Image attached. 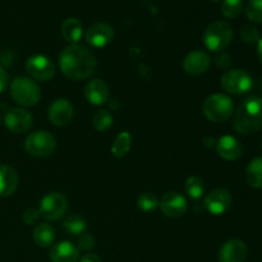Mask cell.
<instances>
[{"label":"cell","mask_w":262,"mask_h":262,"mask_svg":"<svg viewBox=\"0 0 262 262\" xmlns=\"http://www.w3.org/2000/svg\"><path fill=\"white\" fill-rule=\"evenodd\" d=\"M92 124L99 132H106L113 125V115L107 110H99L92 117Z\"/></svg>","instance_id":"obj_27"},{"label":"cell","mask_w":262,"mask_h":262,"mask_svg":"<svg viewBox=\"0 0 262 262\" xmlns=\"http://www.w3.org/2000/svg\"><path fill=\"white\" fill-rule=\"evenodd\" d=\"M184 189H186V193L192 200H199L204 194V182L199 177H189L186 181V184H184Z\"/></svg>","instance_id":"obj_26"},{"label":"cell","mask_w":262,"mask_h":262,"mask_svg":"<svg viewBox=\"0 0 262 262\" xmlns=\"http://www.w3.org/2000/svg\"><path fill=\"white\" fill-rule=\"evenodd\" d=\"M205 117L214 123L227 122L234 112V104L227 95L215 94L207 97L202 104Z\"/></svg>","instance_id":"obj_4"},{"label":"cell","mask_w":262,"mask_h":262,"mask_svg":"<svg viewBox=\"0 0 262 262\" xmlns=\"http://www.w3.org/2000/svg\"><path fill=\"white\" fill-rule=\"evenodd\" d=\"M0 124H2V115H0Z\"/></svg>","instance_id":"obj_38"},{"label":"cell","mask_w":262,"mask_h":262,"mask_svg":"<svg viewBox=\"0 0 262 262\" xmlns=\"http://www.w3.org/2000/svg\"><path fill=\"white\" fill-rule=\"evenodd\" d=\"M211 2H220V0H211Z\"/></svg>","instance_id":"obj_39"},{"label":"cell","mask_w":262,"mask_h":262,"mask_svg":"<svg viewBox=\"0 0 262 262\" xmlns=\"http://www.w3.org/2000/svg\"><path fill=\"white\" fill-rule=\"evenodd\" d=\"M222 87L233 95H243L253 86V79L245 69H232L225 72L220 79Z\"/></svg>","instance_id":"obj_7"},{"label":"cell","mask_w":262,"mask_h":262,"mask_svg":"<svg viewBox=\"0 0 262 262\" xmlns=\"http://www.w3.org/2000/svg\"><path fill=\"white\" fill-rule=\"evenodd\" d=\"M257 55L260 61L262 63V37H260V40L257 41Z\"/></svg>","instance_id":"obj_37"},{"label":"cell","mask_w":262,"mask_h":262,"mask_svg":"<svg viewBox=\"0 0 262 262\" xmlns=\"http://www.w3.org/2000/svg\"><path fill=\"white\" fill-rule=\"evenodd\" d=\"M248 256V248L239 239H230L222 246L219 252L220 262H245Z\"/></svg>","instance_id":"obj_16"},{"label":"cell","mask_w":262,"mask_h":262,"mask_svg":"<svg viewBox=\"0 0 262 262\" xmlns=\"http://www.w3.org/2000/svg\"><path fill=\"white\" fill-rule=\"evenodd\" d=\"M161 212L171 219H178L187 212L188 205L186 199L178 192H166L159 201Z\"/></svg>","instance_id":"obj_10"},{"label":"cell","mask_w":262,"mask_h":262,"mask_svg":"<svg viewBox=\"0 0 262 262\" xmlns=\"http://www.w3.org/2000/svg\"><path fill=\"white\" fill-rule=\"evenodd\" d=\"M8 79H9L8 78V73L4 71V68H2V67H0V94H2L5 89H7Z\"/></svg>","instance_id":"obj_35"},{"label":"cell","mask_w":262,"mask_h":262,"mask_svg":"<svg viewBox=\"0 0 262 262\" xmlns=\"http://www.w3.org/2000/svg\"><path fill=\"white\" fill-rule=\"evenodd\" d=\"M132 146V137L128 132H122L115 138L112 146V154L115 158H124L130 150Z\"/></svg>","instance_id":"obj_24"},{"label":"cell","mask_w":262,"mask_h":262,"mask_svg":"<svg viewBox=\"0 0 262 262\" xmlns=\"http://www.w3.org/2000/svg\"><path fill=\"white\" fill-rule=\"evenodd\" d=\"M241 38L246 43H256L260 40V32L253 26H245L241 30Z\"/></svg>","instance_id":"obj_31"},{"label":"cell","mask_w":262,"mask_h":262,"mask_svg":"<svg viewBox=\"0 0 262 262\" xmlns=\"http://www.w3.org/2000/svg\"><path fill=\"white\" fill-rule=\"evenodd\" d=\"M63 228L67 233L72 235H82L87 229V223L83 217L78 215H71L63 223Z\"/></svg>","instance_id":"obj_25"},{"label":"cell","mask_w":262,"mask_h":262,"mask_svg":"<svg viewBox=\"0 0 262 262\" xmlns=\"http://www.w3.org/2000/svg\"><path fill=\"white\" fill-rule=\"evenodd\" d=\"M243 10V0H224L222 5L223 14L227 18H237Z\"/></svg>","instance_id":"obj_28"},{"label":"cell","mask_w":262,"mask_h":262,"mask_svg":"<svg viewBox=\"0 0 262 262\" xmlns=\"http://www.w3.org/2000/svg\"><path fill=\"white\" fill-rule=\"evenodd\" d=\"M59 66L64 76L73 81H79L94 74L96 69V58L86 46L71 43L60 53Z\"/></svg>","instance_id":"obj_1"},{"label":"cell","mask_w":262,"mask_h":262,"mask_svg":"<svg viewBox=\"0 0 262 262\" xmlns=\"http://www.w3.org/2000/svg\"><path fill=\"white\" fill-rule=\"evenodd\" d=\"M96 242H95V238L91 234H86L83 233L82 235H79L78 239V250L79 251H91L95 247Z\"/></svg>","instance_id":"obj_32"},{"label":"cell","mask_w":262,"mask_h":262,"mask_svg":"<svg viewBox=\"0 0 262 262\" xmlns=\"http://www.w3.org/2000/svg\"><path fill=\"white\" fill-rule=\"evenodd\" d=\"M247 183L253 188H262V158H256L248 164L246 170Z\"/></svg>","instance_id":"obj_23"},{"label":"cell","mask_w":262,"mask_h":262,"mask_svg":"<svg viewBox=\"0 0 262 262\" xmlns=\"http://www.w3.org/2000/svg\"><path fill=\"white\" fill-rule=\"evenodd\" d=\"M68 210V200L59 192H50L41 200L40 214L43 219L55 222L63 217Z\"/></svg>","instance_id":"obj_8"},{"label":"cell","mask_w":262,"mask_h":262,"mask_svg":"<svg viewBox=\"0 0 262 262\" xmlns=\"http://www.w3.org/2000/svg\"><path fill=\"white\" fill-rule=\"evenodd\" d=\"M82 33H83L82 23L76 18H68L61 25V35H63L64 40L68 42L78 43L82 37Z\"/></svg>","instance_id":"obj_22"},{"label":"cell","mask_w":262,"mask_h":262,"mask_svg":"<svg viewBox=\"0 0 262 262\" xmlns=\"http://www.w3.org/2000/svg\"><path fill=\"white\" fill-rule=\"evenodd\" d=\"M33 118L30 112L22 109V107H14L10 109L5 114L4 124L10 132L13 133H25L32 127Z\"/></svg>","instance_id":"obj_12"},{"label":"cell","mask_w":262,"mask_h":262,"mask_svg":"<svg viewBox=\"0 0 262 262\" xmlns=\"http://www.w3.org/2000/svg\"><path fill=\"white\" fill-rule=\"evenodd\" d=\"M84 37L92 48H104L114 38V30L107 23H95L87 30Z\"/></svg>","instance_id":"obj_15"},{"label":"cell","mask_w":262,"mask_h":262,"mask_svg":"<svg viewBox=\"0 0 262 262\" xmlns=\"http://www.w3.org/2000/svg\"><path fill=\"white\" fill-rule=\"evenodd\" d=\"M10 95L18 105L25 107L35 106L41 97L38 84L28 77H17L10 84Z\"/></svg>","instance_id":"obj_3"},{"label":"cell","mask_w":262,"mask_h":262,"mask_svg":"<svg viewBox=\"0 0 262 262\" xmlns=\"http://www.w3.org/2000/svg\"><path fill=\"white\" fill-rule=\"evenodd\" d=\"M25 148L31 156L46 158L54 154L56 148V141L46 130H36L26 138Z\"/></svg>","instance_id":"obj_6"},{"label":"cell","mask_w":262,"mask_h":262,"mask_svg":"<svg viewBox=\"0 0 262 262\" xmlns=\"http://www.w3.org/2000/svg\"><path fill=\"white\" fill-rule=\"evenodd\" d=\"M28 74L36 81L48 82L55 76V66L45 55H33L26 63Z\"/></svg>","instance_id":"obj_9"},{"label":"cell","mask_w":262,"mask_h":262,"mask_svg":"<svg viewBox=\"0 0 262 262\" xmlns=\"http://www.w3.org/2000/svg\"><path fill=\"white\" fill-rule=\"evenodd\" d=\"M230 63H232V61H230V56L228 55L227 53H220L219 55L216 56V64L219 68H228V67L230 66Z\"/></svg>","instance_id":"obj_34"},{"label":"cell","mask_w":262,"mask_h":262,"mask_svg":"<svg viewBox=\"0 0 262 262\" xmlns=\"http://www.w3.org/2000/svg\"><path fill=\"white\" fill-rule=\"evenodd\" d=\"M79 262H102L100 260V257H97L96 255H94V253H87V255L82 256L81 258H79Z\"/></svg>","instance_id":"obj_36"},{"label":"cell","mask_w":262,"mask_h":262,"mask_svg":"<svg viewBox=\"0 0 262 262\" xmlns=\"http://www.w3.org/2000/svg\"><path fill=\"white\" fill-rule=\"evenodd\" d=\"M246 15L255 23H262V0H250L246 5Z\"/></svg>","instance_id":"obj_29"},{"label":"cell","mask_w":262,"mask_h":262,"mask_svg":"<svg viewBox=\"0 0 262 262\" xmlns=\"http://www.w3.org/2000/svg\"><path fill=\"white\" fill-rule=\"evenodd\" d=\"M233 127L235 132L243 136L255 135L262 129V97L250 96L239 105Z\"/></svg>","instance_id":"obj_2"},{"label":"cell","mask_w":262,"mask_h":262,"mask_svg":"<svg viewBox=\"0 0 262 262\" xmlns=\"http://www.w3.org/2000/svg\"><path fill=\"white\" fill-rule=\"evenodd\" d=\"M233 204L232 194L224 188H216L205 197L204 206L210 214L223 215L230 209Z\"/></svg>","instance_id":"obj_11"},{"label":"cell","mask_w":262,"mask_h":262,"mask_svg":"<svg viewBox=\"0 0 262 262\" xmlns=\"http://www.w3.org/2000/svg\"><path fill=\"white\" fill-rule=\"evenodd\" d=\"M216 150L220 158L227 161H234L241 158L243 147L239 141L233 136H224L216 141Z\"/></svg>","instance_id":"obj_17"},{"label":"cell","mask_w":262,"mask_h":262,"mask_svg":"<svg viewBox=\"0 0 262 262\" xmlns=\"http://www.w3.org/2000/svg\"><path fill=\"white\" fill-rule=\"evenodd\" d=\"M233 28L229 23L214 22L205 30L204 42L206 48L211 51H223L230 45L233 40Z\"/></svg>","instance_id":"obj_5"},{"label":"cell","mask_w":262,"mask_h":262,"mask_svg":"<svg viewBox=\"0 0 262 262\" xmlns=\"http://www.w3.org/2000/svg\"><path fill=\"white\" fill-rule=\"evenodd\" d=\"M73 105L66 99H58L53 101L48 112L49 119L56 127H64V125L69 124L73 119Z\"/></svg>","instance_id":"obj_13"},{"label":"cell","mask_w":262,"mask_h":262,"mask_svg":"<svg viewBox=\"0 0 262 262\" xmlns=\"http://www.w3.org/2000/svg\"><path fill=\"white\" fill-rule=\"evenodd\" d=\"M55 239V230L48 223H38L33 229V241L40 247H49Z\"/></svg>","instance_id":"obj_21"},{"label":"cell","mask_w":262,"mask_h":262,"mask_svg":"<svg viewBox=\"0 0 262 262\" xmlns=\"http://www.w3.org/2000/svg\"><path fill=\"white\" fill-rule=\"evenodd\" d=\"M211 66V58L204 50H193L184 58L183 69L191 76H200L207 72Z\"/></svg>","instance_id":"obj_14"},{"label":"cell","mask_w":262,"mask_h":262,"mask_svg":"<svg viewBox=\"0 0 262 262\" xmlns=\"http://www.w3.org/2000/svg\"><path fill=\"white\" fill-rule=\"evenodd\" d=\"M41 214L38 210L36 209H27L25 212H23V222L28 225L37 224L38 219H40Z\"/></svg>","instance_id":"obj_33"},{"label":"cell","mask_w":262,"mask_h":262,"mask_svg":"<svg viewBox=\"0 0 262 262\" xmlns=\"http://www.w3.org/2000/svg\"><path fill=\"white\" fill-rule=\"evenodd\" d=\"M261 147H262V142H261Z\"/></svg>","instance_id":"obj_40"},{"label":"cell","mask_w":262,"mask_h":262,"mask_svg":"<svg viewBox=\"0 0 262 262\" xmlns=\"http://www.w3.org/2000/svg\"><path fill=\"white\" fill-rule=\"evenodd\" d=\"M109 86L102 79H92L84 87V96L92 105H102L109 100Z\"/></svg>","instance_id":"obj_18"},{"label":"cell","mask_w":262,"mask_h":262,"mask_svg":"<svg viewBox=\"0 0 262 262\" xmlns=\"http://www.w3.org/2000/svg\"><path fill=\"white\" fill-rule=\"evenodd\" d=\"M137 205L142 211L145 212L154 211V210L159 206V200L154 193L145 192V193H142L140 197H138Z\"/></svg>","instance_id":"obj_30"},{"label":"cell","mask_w":262,"mask_h":262,"mask_svg":"<svg viewBox=\"0 0 262 262\" xmlns=\"http://www.w3.org/2000/svg\"><path fill=\"white\" fill-rule=\"evenodd\" d=\"M51 262H78L79 250L71 242L58 243L50 251Z\"/></svg>","instance_id":"obj_19"},{"label":"cell","mask_w":262,"mask_h":262,"mask_svg":"<svg viewBox=\"0 0 262 262\" xmlns=\"http://www.w3.org/2000/svg\"><path fill=\"white\" fill-rule=\"evenodd\" d=\"M18 187L17 171L8 165L0 166V196L8 197L15 192Z\"/></svg>","instance_id":"obj_20"}]
</instances>
